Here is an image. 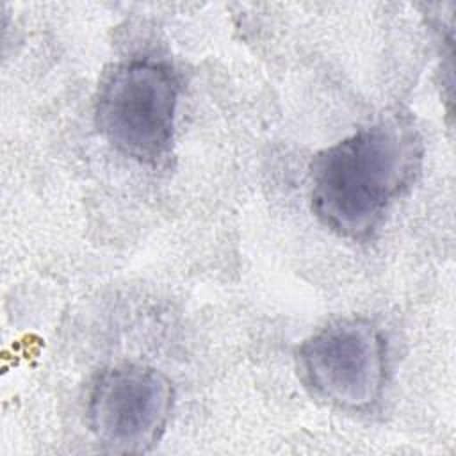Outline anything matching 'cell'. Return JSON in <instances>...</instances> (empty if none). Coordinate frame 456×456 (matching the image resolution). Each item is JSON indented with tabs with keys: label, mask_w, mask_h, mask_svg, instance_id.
Returning <instances> with one entry per match:
<instances>
[{
	"label": "cell",
	"mask_w": 456,
	"mask_h": 456,
	"mask_svg": "<svg viewBox=\"0 0 456 456\" xmlns=\"http://www.w3.org/2000/svg\"><path fill=\"white\" fill-rule=\"evenodd\" d=\"M180 91V75L166 61L116 62L100 80L94 125L118 153L155 166L171 151Z\"/></svg>",
	"instance_id": "7a4b0ae2"
},
{
	"label": "cell",
	"mask_w": 456,
	"mask_h": 456,
	"mask_svg": "<svg viewBox=\"0 0 456 456\" xmlns=\"http://www.w3.org/2000/svg\"><path fill=\"white\" fill-rule=\"evenodd\" d=\"M303 383L328 404L367 411L387 383V340L365 317H342L305 338L296 351Z\"/></svg>",
	"instance_id": "3957f363"
},
{
	"label": "cell",
	"mask_w": 456,
	"mask_h": 456,
	"mask_svg": "<svg viewBox=\"0 0 456 456\" xmlns=\"http://www.w3.org/2000/svg\"><path fill=\"white\" fill-rule=\"evenodd\" d=\"M175 404L171 379L159 369L119 362L91 381L86 403L89 431L103 451L144 454L166 433Z\"/></svg>",
	"instance_id": "277c9868"
},
{
	"label": "cell",
	"mask_w": 456,
	"mask_h": 456,
	"mask_svg": "<svg viewBox=\"0 0 456 456\" xmlns=\"http://www.w3.org/2000/svg\"><path fill=\"white\" fill-rule=\"evenodd\" d=\"M422 164L424 139L413 114L388 109L314 155L308 171L312 212L333 233L365 240L417 182Z\"/></svg>",
	"instance_id": "6da1fadb"
}]
</instances>
